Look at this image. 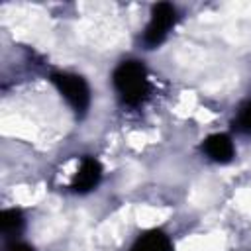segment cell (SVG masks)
I'll return each instance as SVG.
<instances>
[{"instance_id":"obj_1","label":"cell","mask_w":251,"mask_h":251,"mask_svg":"<svg viewBox=\"0 0 251 251\" xmlns=\"http://www.w3.org/2000/svg\"><path fill=\"white\" fill-rule=\"evenodd\" d=\"M114 86L126 106H139L149 94L147 71L139 61H124L114 71Z\"/></svg>"},{"instance_id":"obj_2","label":"cell","mask_w":251,"mask_h":251,"mask_svg":"<svg viewBox=\"0 0 251 251\" xmlns=\"http://www.w3.org/2000/svg\"><path fill=\"white\" fill-rule=\"evenodd\" d=\"M51 82L57 86L61 96L71 104V108L82 116L90 106V88L86 80L73 73H53Z\"/></svg>"},{"instance_id":"obj_3","label":"cell","mask_w":251,"mask_h":251,"mask_svg":"<svg viewBox=\"0 0 251 251\" xmlns=\"http://www.w3.org/2000/svg\"><path fill=\"white\" fill-rule=\"evenodd\" d=\"M175 20H176V10L173 4H169V2L155 4L151 10V20H149L145 33H143V43L149 49L161 45L165 41L169 29L175 25Z\"/></svg>"},{"instance_id":"obj_4","label":"cell","mask_w":251,"mask_h":251,"mask_svg":"<svg viewBox=\"0 0 251 251\" xmlns=\"http://www.w3.org/2000/svg\"><path fill=\"white\" fill-rule=\"evenodd\" d=\"M100 176H102L100 163L96 159H92V157H84L80 167H78V171H76V175H75V178H73V182H71V188L75 192L84 194V192L92 190L100 182Z\"/></svg>"},{"instance_id":"obj_5","label":"cell","mask_w":251,"mask_h":251,"mask_svg":"<svg viewBox=\"0 0 251 251\" xmlns=\"http://www.w3.org/2000/svg\"><path fill=\"white\" fill-rule=\"evenodd\" d=\"M202 149L208 155V159H212L216 163H229L235 153L233 141L226 133H214V135L206 137V141L202 143Z\"/></svg>"},{"instance_id":"obj_6","label":"cell","mask_w":251,"mask_h":251,"mask_svg":"<svg viewBox=\"0 0 251 251\" xmlns=\"http://www.w3.org/2000/svg\"><path fill=\"white\" fill-rule=\"evenodd\" d=\"M129 251H173V243L163 231L151 229V231L139 235Z\"/></svg>"},{"instance_id":"obj_7","label":"cell","mask_w":251,"mask_h":251,"mask_svg":"<svg viewBox=\"0 0 251 251\" xmlns=\"http://www.w3.org/2000/svg\"><path fill=\"white\" fill-rule=\"evenodd\" d=\"M24 227V216L20 210H4L0 214V229L6 235H16Z\"/></svg>"},{"instance_id":"obj_8","label":"cell","mask_w":251,"mask_h":251,"mask_svg":"<svg viewBox=\"0 0 251 251\" xmlns=\"http://www.w3.org/2000/svg\"><path fill=\"white\" fill-rule=\"evenodd\" d=\"M235 126H237L239 131L251 133V100L241 106V110L237 114V120H235Z\"/></svg>"},{"instance_id":"obj_9","label":"cell","mask_w":251,"mask_h":251,"mask_svg":"<svg viewBox=\"0 0 251 251\" xmlns=\"http://www.w3.org/2000/svg\"><path fill=\"white\" fill-rule=\"evenodd\" d=\"M4 251H33V247H29V245L24 243V241H12V243L6 245Z\"/></svg>"}]
</instances>
